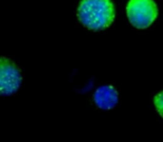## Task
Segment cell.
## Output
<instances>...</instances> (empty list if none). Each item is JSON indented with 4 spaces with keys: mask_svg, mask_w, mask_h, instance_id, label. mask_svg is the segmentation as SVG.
I'll return each mask as SVG.
<instances>
[{
    "mask_svg": "<svg viewBox=\"0 0 163 142\" xmlns=\"http://www.w3.org/2000/svg\"><path fill=\"white\" fill-rule=\"evenodd\" d=\"M94 101L99 109L110 110L114 108L119 101V94L112 86L99 87L94 93Z\"/></svg>",
    "mask_w": 163,
    "mask_h": 142,
    "instance_id": "4",
    "label": "cell"
},
{
    "mask_svg": "<svg viewBox=\"0 0 163 142\" xmlns=\"http://www.w3.org/2000/svg\"><path fill=\"white\" fill-rule=\"evenodd\" d=\"M154 107H155L159 114L163 118V91H161L154 97Z\"/></svg>",
    "mask_w": 163,
    "mask_h": 142,
    "instance_id": "5",
    "label": "cell"
},
{
    "mask_svg": "<svg viewBox=\"0 0 163 142\" xmlns=\"http://www.w3.org/2000/svg\"><path fill=\"white\" fill-rule=\"evenodd\" d=\"M77 17L87 29L94 31L106 29L115 18L114 5L111 0H81Z\"/></svg>",
    "mask_w": 163,
    "mask_h": 142,
    "instance_id": "1",
    "label": "cell"
},
{
    "mask_svg": "<svg viewBox=\"0 0 163 142\" xmlns=\"http://www.w3.org/2000/svg\"><path fill=\"white\" fill-rule=\"evenodd\" d=\"M126 13L131 25L138 29L150 27L158 17V7L153 0H130Z\"/></svg>",
    "mask_w": 163,
    "mask_h": 142,
    "instance_id": "2",
    "label": "cell"
},
{
    "mask_svg": "<svg viewBox=\"0 0 163 142\" xmlns=\"http://www.w3.org/2000/svg\"><path fill=\"white\" fill-rule=\"evenodd\" d=\"M22 82V74L17 64L0 57V96H13L19 90Z\"/></svg>",
    "mask_w": 163,
    "mask_h": 142,
    "instance_id": "3",
    "label": "cell"
}]
</instances>
